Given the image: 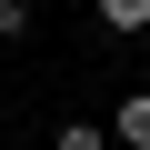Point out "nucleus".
<instances>
[{
    "label": "nucleus",
    "mask_w": 150,
    "mask_h": 150,
    "mask_svg": "<svg viewBox=\"0 0 150 150\" xmlns=\"http://www.w3.org/2000/svg\"><path fill=\"white\" fill-rule=\"evenodd\" d=\"M90 10H100V30H120V40L150 30V0H90Z\"/></svg>",
    "instance_id": "f03ea898"
},
{
    "label": "nucleus",
    "mask_w": 150,
    "mask_h": 150,
    "mask_svg": "<svg viewBox=\"0 0 150 150\" xmlns=\"http://www.w3.org/2000/svg\"><path fill=\"white\" fill-rule=\"evenodd\" d=\"M60 150H110V130H100V120H70V130H60Z\"/></svg>",
    "instance_id": "7ed1b4c3"
},
{
    "label": "nucleus",
    "mask_w": 150,
    "mask_h": 150,
    "mask_svg": "<svg viewBox=\"0 0 150 150\" xmlns=\"http://www.w3.org/2000/svg\"><path fill=\"white\" fill-rule=\"evenodd\" d=\"M30 30V0H0V40H20Z\"/></svg>",
    "instance_id": "20e7f679"
},
{
    "label": "nucleus",
    "mask_w": 150,
    "mask_h": 150,
    "mask_svg": "<svg viewBox=\"0 0 150 150\" xmlns=\"http://www.w3.org/2000/svg\"><path fill=\"white\" fill-rule=\"evenodd\" d=\"M110 140H120V150H150V90H130V100L110 110Z\"/></svg>",
    "instance_id": "f257e3e1"
}]
</instances>
